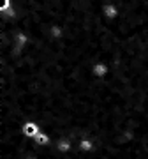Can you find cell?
Here are the masks:
<instances>
[{
	"instance_id": "obj_1",
	"label": "cell",
	"mask_w": 148,
	"mask_h": 159,
	"mask_svg": "<svg viewBox=\"0 0 148 159\" xmlns=\"http://www.w3.org/2000/svg\"><path fill=\"white\" fill-rule=\"evenodd\" d=\"M90 73L94 74L95 78L104 80V78H108L109 73H111V66H109V62H106V60H97V62L92 64Z\"/></svg>"
},
{
	"instance_id": "obj_2",
	"label": "cell",
	"mask_w": 148,
	"mask_h": 159,
	"mask_svg": "<svg viewBox=\"0 0 148 159\" xmlns=\"http://www.w3.org/2000/svg\"><path fill=\"white\" fill-rule=\"evenodd\" d=\"M39 131H41L39 124L34 122V120H27V122H23V125H21V134L25 138H28V140H32Z\"/></svg>"
},
{
	"instance_id": "obj_3",
	"label": "cell",
	"mask_w": 148,
	"mask_h": 159,
	"mask_svg": "<svg viewBox=\"0 0 148 159\" xmlns=\"http://www.w3.org/2000/svg\"><path fill=\"white\" fill-rule=\"evenodd\" d=\"M101 14L108 20H116V18H120V7L113 2H108L101 7Z\"/></svg>"
},
{
	"instance_id": "obj_4",
	"label": "cell",
	"mask_w": 148,
	"mask_h": 159,
	"mask_svg": "<svg viewBox=\"0 0 148 159\" xmlns=\"http://www.w3.org/2000/svg\"><path fill=\"white\" fill-rule=\"evenodd\" d=\"M76 148H78L80 152H83V154H90V152H94V150H95V140H94L92 136L81 138Z\"/></svg>"
},
{
	"instance_id": "obj_5",
	"label": "cell",
	"mask_w": 148,
	"mask_h": 159,
	"mask_svg": "<svg viewBox=\"0 0 148 159\" xmlns=\"http://www.w3.org/2000/svg\"><path fill=\"white\" fill-rule=\"evenodd\" d=\"M53 148H57L58 152H62V154H67V152H71L74 148V143L69 140V138H60V140H57V142L51 145Z\"/></svg>"
},
{
	"instance_id": "obj_6",
	"label": "cell",
	"mask_w": 148,
	"mask_h": 159,
	"mask_svg": "<svg viewBox=\"0 0 148 159\" xmlns=\"http://www.w3.org/2000/svg\"><path fill=\"white\" fill-rule=\"evenodd\" d=\"M32 142L35 145H39V147H46V145H51V136H50V133H46V131H39L34 138H32Z\"/></svg>"
},
{
	"instance_id": "obj_7",
	"label": "cell",
	"mask_w": 148,
	"mask_h": 159,
	"mask_svg": "<svg viewBox=\"0 0 148 159\" xmlns=\"http://www.w3.org/2000/svg\"><path fill=\"white\" fill-rule=\"evenodd\" d=\"M12 7V0H0V12L7 11Z\"/></svg>"
}]
</instances>
